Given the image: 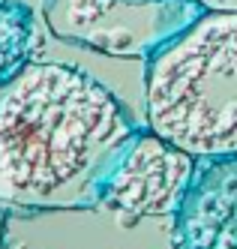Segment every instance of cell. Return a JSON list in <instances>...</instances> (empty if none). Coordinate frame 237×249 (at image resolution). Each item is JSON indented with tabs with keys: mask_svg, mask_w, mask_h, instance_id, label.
<instances>
[{
	"mask_svg": "<svg viewBox=\"0 0 237 249\" xmlns=\"http://www.w3.org/2000/svg\"><path fill=\"white\" fill-rule=\"evenodd\" d=\"M135 126L114 93L63 63H27L0 87V204L66 210L99 204Z\"/></svg>",
	"mask_w": 237,
	"mask_h": 249,
	"instance_id": "6da1fadb",
	"label": "cell"
},
{
	"mask_svg": "<svg viewBox=\"0 0 237 249\" xmlns=\"http://www.w3.org/2000/svg\"><path fill=\"white\" fill-rule=\"evenodd\" d=\"M147 126L192 156L237 153V12L201 9L147 57Z\"/></svg>",
	"mask_w": 237,
	"mask_h": 249,
	"instance_id": "7a4b0ae2",
	"label": "cell"
},
{
	"mask_svg": "<svg viewBox=\"0 0 237 249\" xmlns=\"http://www.w3.org/2000/svg\"><path fill=\"white\" fill-rule=\"evenodd\" d=\"M198 12L195 0H51L45 18L60 39L117 57H150Z\"/></svg>",
	"mask_w": 237,
	"mask_h": 249,
	"instance_id": "3957f363",
	"label": "cell"
},
{
	"mask_svg": "<svg viewBox=\"0 0 237 249\" xmlns=\"http://www.w3.org/2000/svg\"><path fill=\"white\" fill-rule=\"evenodd\" d=\"M195 159L156 132H135L102 186L99 204L126 216H174Z\"/></svg>",
	"mask_w": 237,
	"mask_h": 249,
	"instance_id": "277c9868",
	"label": "cell"
},
{
	"mask_svg": "<svg viewBox=\"0 0 237 249\" xmlns=\"http://www.w3.org/2000/svg\"><path fill=\"white\" fill-rule=\"evenodd\" d=\"M177 249H237V153L198 156L174 213Z\"/></svg>",
	"mask_w": 237,
	"mask_h": 249,
	"instance_id": "5b68a950",
	"label": "cell"
},
{
	"mask_svg": "<svg viewBox=\"0 0 237 249\" xmlns=\"http://www.w3.org/2000/svg\"><path fill=\"white\" fill-rule=\"evenodd\" d=\"M36 27L27 6L0 0V87L15 78L33 57Z\"/></svg>",
	"mask_w": 237,
	"mask_h": 249,
	"instance_id": "8992f818",
	"label": "cell"
},
{
	"mask_svg": "<svg viewBox=\"0 0 237 249\" xmlns=\"http://www.w3.org/2000/svg\"><path fill=\"white\" fill-rule=\"evenodd\" d=\"M201 9H228V12H237V0H195Z\"/></svg>",
	"mask_w": 237,
	"mask_h": 249,
	"instance_id": "52a82bcc",
	"label": "cell"
},
{
	"mask_svg": "<svg viewBox=\"0 0 237 249\" xmlns=\"http://www.w3.org/2000/svg\"><path fill=\"white\" fill-rule=\"evenodd\" d=\"M3 231H6V207L0 204V246H3Z\"/></svg>",
	"mask_w": 237,
	"mask_h": 249,
	"instance_id": "ba28073f",
	"label": "cell"
}]
</instances>
